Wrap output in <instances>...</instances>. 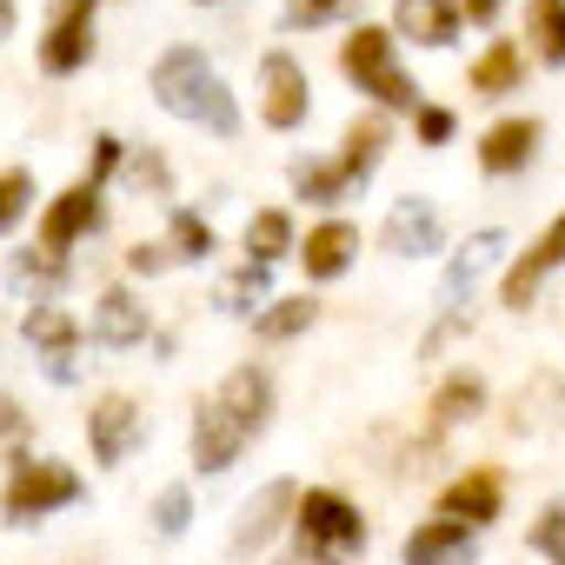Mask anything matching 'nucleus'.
I'll return each mask as SVG.
<instances>
[{"mask_svg": "<svg viewBox=\"0 0 565 565\" xmlns=\"http://www.w3.org/2000/svg\"><path fill=\"white\" fill-rule=\"evenodd\" d=\"M287 512H300V492H294L287 479L259 486V492L239 505V519H233V552H253V545H266V539L279 532V519H287Z\"/></svg>", "mask_w": 565, "mask_h": 565, "instance_id": "ddd939ff", "label": "nucleus"}, {"mask_svg": "<svg viewBox=\"0 0 565 565\" xmlns=\"http://www.w3.org/2000/svg\"><path fill=\"white\" fill-rule=\"evenodd\" d=\"M0 433H8V439H14V433H21V406H14V399H8V393H0Z\"/></svg>", "mask_w": 565, "mask_h": 565, "instance_id": "4c0bfd02", "label": "nucleus"}, {"mask_svg": "<svg viewBox=\"0 0 565 565\" xmlns=\"http://www.w3.org/2000/svg\"><path fill=\"white\" fill-rule=\"evenodd\" d=\"M499 253H505V233H499V226H486V233H472V239H466V253H459V259L446 266V279H439V327H433L426 353H439V347H446V340L459 333V313H466L459 300H472L479 273H486V266H492Z\"/></svg>", "mask_w": 565, "mask_h": 565, "instance_id": "423d86ee", "label": "nucleus"}, {"mask_svg": "<svg viewBox=\"0 0 565 565\" xmlns=\"http://www.w3.org/2000/svg\"><path fill=\"white\" fill-rule=\"evenodd\" d=\"M459 14H466V21H492V14H499V0H459Z\"/></svg>", "mask_w": 565, "mask_h": 565, "instance_id": "58836bf2", "label": "nucleus"}, {"mask_svg": "<svg viewBox=\"0 0 565 565\" xmlns=\"http://www.w3.org/2000/svg\"><path fill=\"white\" fill-rule=\"evenodd\" d=\"M393 28L413 34V41H426V47H446L459 34V0H399Z\"/></svg>", "mask_w": 565, "mask_h": 565, "instance_id": "aec40b11", "label": "nucleus"}, {"mask_svg": "<svg viewBox=\"0 0 565 565\" xmlns=\"http://www.w3.org/2000/svg\"><path fill=\"white\" fill-rule=\"evenodd\" d=\"M94 226H100V186L81 180V186H67V193L47 206V220H41V246H47V253H67V246H74L81 233H94Z\"/></svg>", "mask_w": 565, "mask_h": 565, "instance_id": "4468645a", "label": "nucleus"}, {"mask_svg": "<svg viewBox=\"0 0 565 565\" xmlns=\"http://www.w3.org/2000/svg\"><path fill=\"white\" fill-rule=\"evenodd\" d=\"M532 545H539V552H552V558L565 565V505H545V519H539Z\"/></svg>", "mask_w": 565, "mask_h": 565, "instance_id": "473e14b6", "label": "nucleus"}, {"mask_svg": "<svg viewBox=\"0 0 565 565\" xmlns=\"http://www.w3.org/2000/svg\"><path fill=\"white\" fill-rule=\"evenodd\" d=\"M380 239H386V253H399V259H419V253H439V239H446V220H439V206L433 200H399L393 213H386V226H380Z\"/></svg>", "mask_w": 565, "mask_h": 565, "instance_id": "9d476101", "label": "nucleus"}, {"mask_svg": "<svg viewBox=\"0 0 565 565\" xmlns=\"http://www.w3.org/2000/svg\"><path fill=\"white\" fill-rule=\"evenodd\" d=\"M8 287H14V294H34V307H54V294L67 287V266H61V253H47V246L14 253V259H8Z\"/></svg>", "mask_w": 565, "mask_h": 565, "instance_id": "6ab92c4d", "label": "nucleus"}, {"mask_svg": "<svg viewBox=\"0 0 565 565\" xmlns=\"http://www.w3.org/2000/svg\"><path fill=\"white\" fill-rule=\"evenodd\" d=\"M552 266H565V213H558V220L532 239V253H519V266L505 273V287H499V294H505V307H512V313L539 294V279H545Z\"/></svg>", "mask_w": 565, "mask_h": 565, "instance_id": "2eb2a0df", "label": "nucleus"}, {"mask_svg": "<svg viewBox=\"0 0 565 565\" xmlns=\"http://www.w3.org/2000/svg\"><path fill=\"white\" fill-rule=\"evenodd\" d=\"M294 246V220L287 213H253V226H246V253H253V266H273L279 253H287Z\"/></svg>", "mask_w": 565, "mask_h": 565, "instance_id": "a878e982", "label": "nucleus"}, {"mask_svg": "<svg viewBox=\"0 0 565 565\" xmlns=\"http://www.w3.org/2000/svg\"><path fill=\"white\" fill-rule=\"evenodd\" d=\"M419 140L426 147H446L452 140V114L446 107H419Z\"/></svg>", "mask_w": 565, "mask_h": 565, "instance_id": "f704fd0d", "label": "nucleus"}, {"mask_svg": "<svg viewBox=\"0 0 565 565\" xmlns=\"http://www.w3.org/2000/svg\"><path fill=\"white\" fill-rule=\"evenodd\" d=\"M28 200H34V180L14 167V173H0V233H8L21 213H28Z\"/></svg>", "mask_w": 565, "mask_h": 565, "instance_id": "2f4dec72", "label": "nucleus"}, {"mask_svg": "<svg viewBox=\"0 0 565 565\" xmlns=\"http://www.w3.org/2000/svg\"><path fill=\"white\" fill-rule=\"evenodd\" d=\"M14 34V0H0V41Z\"/></svg>", "mask_w": 565, "mask_h": 565, "instance_id": "ea45409f", "label": "nucleus"}, {"mask_svg": "<svg viewBox=\"0 0 565 565\" xmlns=\"http://www.w3.org/2000/svg\"><path fill=\"white\" fill-rule=\"evenodd\" d=\"M213 253V226L200 213H173V259H206Z\"/></svg>", "mask_w": 565, "mask_h": 565, "instance_id": "c756f323", "label": "nucleus"}, {"mask_svg": "<svg viewBox=\"0 0 565 565\" xmlns=\"http://www.w3.org/2000/svg\"><path fill=\"white\" fill-rule=\"evenodd\" d=\"M87 439H94V459H100V466H120V459L140 446V406H134L127 393H107V399H94Z\"/></svg>", "mask_w": 565, "mask_h": 565, "instance_id": "9b49d317", "label": "nucleus"}, {"mask_svg": "<svg viewBox=\"0 0 565 565\" xmlns=\"http://www.w3.org/2000/svg\"><path fill=\"white\" fill-rule=\"evenodd\" d=\"M380 153H386V114H360L347 127V153L340 160H300L294 186H300V200H340L353 180H366L380 167Z\"/></svg>", "mask_w": 565, "mask_h": 565, "instance_id": "7ed1b4c3", "label": "nucleus"}, {"mask_svg": "<svg viewBox=\"0 0 565 565\" xmlns=\"http://www.w3.org/2000/svg\"><path fill=\"white\" fill-rule=\"evenodd\" d=\"M353 246H360V233H353L347 220H327V226H313V233H307V253H300V259H307V273H313V279H340V273H347V259H353Z\"/></svg>", "mask_w": 565, "mask_h": 565, "instance_id": "4be33fe9", "label": "nucleus"}, {"mask_svg": "<svg viewBox=\"0 0 565 565\" xmlns=\"http://www.w3.org/2000/svg\"><path fill=\"white\" fill-rule=\"evenodd\" d=\"M340 67L360 81V94H373L380 107H399V114H413V120H419V87L406 81V67H399V54H393V34H386V28H360V34L347 41Z\"/></svg>", "mask_w": 565, "mask_h": 565, "instance_id": "20e7f679", "label": "nucleus"}, {"mask_svg": "<svg viewBox=\"0 0 565 565\" xmlns=\"http://www.w3.org/2000/svg\"><path fill=\"white\" fill-rule=\"evenodd\" d=\"M74 499H81L74 466H61V459H14V486H8V519L14 525H34L41 512L74 505Z\"/></svg>", "mask_w": 565, "mask_h": 565, "instance_id": "0eeeda50", "label": "nucleus"}, {"mask_svg": "<svg viewBox=\"0 0 565 565\" xmlns=\"http://www.w3.org/2000/svg\"><path fill=\"white\" fill-rule=\"evenodd\" d=\"M525 28L539 41V61L545 67H565V0H532L525 8Z\"/></svg>", "mask_w": 565, "mask_h": 565, "instance_id": "b1692460", "label": "nucleus"}, {"mask_svg": "<svg viewBox=\"0 0 565 565\" xmlns=\"http://www.w3.org/2000/svg\"><path fill=\"white\" fill-rule=\"evenodd\" d=\"M294 525H300L307 558H320V565H347V558L366 545V519H360V505H347L340 492H307L300 512H294Z\"/></svg>", "mask_w": 565, "mask_h": 565, "instance_id": "39448f33", "label": "nucleus"}, {"mask_svg": "<svg viewBox=\"0 0 565 565\" xmlns=\"http://www.w3.org/2000/svg\"><path fill=\"white\" fill-rule=\"evenodd\" d=\"M127 180H134L140 193H147V186L167 193V160H160V153H134V160H127Z\"/></svg>", "mask_w": 565, "mask_h": 565, "instance_id": "72a5a7b5", "label": "nucleus"}, {"mask_svg": "<svg viewBox=\"0 0 565 565\" xmlns=\"http://www.w3.org/2000/svg\"><path fill=\"white\" fill-rule=\"evenodd\" d=\"M21 333H28V347L47 360V373L67 386V380H74V340H81V327H74L61 307H34V313L21 320Z\"/></svg>", "mask_w": 565, "mask_h": 565, "instance_id": "dca6fc26", "label": "nucleus"}, {"mask_svg": "<svg viewBox=\"0 0 565 565\" xmlns=\"http://www.w3.org/2000/svg\"><path fill=\"white\" fill-rule=\"evenodd\" d=\"M539 147V120H499L486 140H479V167L486 173H519Z\"/></svg>", "mask_w": 565, "mask_h": 565, "instance_id": "412c9836", "label": "nucleus"}, {"mask_svg": "<svg viewBox=\"0 0 565 565\" xmlns=\"http://www.w3.org/2000/svg\"><path fill=\"white\" fill-rule=\"evenodd\" d=\"M153 100H160L173 120H193V127H206V134H220V140L239 134V107H233L226 81L206 67L200 47H167V54L153 61Z\"/></svg>", "mask_w": 565, "mask_h": 565, "instance_id": "f03ea898", "label": "nucleus"}, {"mask_svg": "<svg viewBox=\"0 0 565 565\" xmlns=\"http://www.w3.org/2000/svg\"><path fill=\"white\" fill-rule=\"evenodd\" d=\"M479 406H486V386H479L472 373H459V380H446V386H439V399H433V426H439V433H452V426H466Z\"/></svg>", "mask_w": 565, "mask_h": 565, "instance_id": "5701e85b", "label": "nucleus"}, {"mask_svg": "<svg viewBox=\"0 0 565 565\" xmlns=\"http://www.w3.org/2000/svg\"><path fill=\"white\" fill-rule=\"evenodd\" d=\"M127 266H134V273H167V266H173V246H147V239H140V246L127 253Z\"/></svg>", "mask_w": 565, "mask_h": 565, "instance_id": "e433bc0d", "label": "nucleus"}, {"mask_svg": "<svg viewBox=\"0 0 565 565\" xmlns=\"http://www.w3.org/2000/svg\"><path fill=\"white\" fill-rule=\"evenodd\" d=\"M259 300H266V266H253V259L213 287V307H220V313H253Z\"/></svg>", "mask_w": 565, "mask_h": 565, "instance_id": "393cba45", "label": "nucleus"}, {"mask_svg": "<svg viewBox=\"0 0 565 565\" xmlns=\"http://www.w3.org/2000/svg\"><path fill=\"white\" fill-rule=\"evenodd\" d=\"M519 74H525V67H519V47H512V41H499V47H486V54L472 61V87H479V94H512Z\"/></svg>", "mask_w": 565, "mask_h": 565, "instance_id": "bb28decb", "label": "nucleus"}, {"mask_svg": "<svg viewBox=\"0 0 565 565\" xmlns=\"http://www.w3.org/2000/svg\"><path fill=\"white\" fill-rule=\"evenodd\" d=\"M406 565H472V525L433 519L406 539Z\"/></svg>", "mask_w": 565, "mask_h": 565, "instance_id": "a211bd4d", "label": "nucleus"}, {"mask_svg": "<svg viewBox=\"0 0 565 565\" xmlns=\"http://www.w3.org/2000/svg\"><path fill=\"white\" fill-rule=\"evenodd\" d=\"M266 406H273L266 373H253V366L226 373L220 393H213V399L200 406V419H193V466H200V472H226V466L239 459V446L266 426Z\"/></svg>", "mask_w": 565, "mask_h": 565, "instance_id": "f257e3e1", "label": "nucleus"}, {"mask_svg": "<svg viewBox=\"0 0 565 565\" xmlns=\"http://www.w3.org/2000/svg\"><path fill=\"white\" fill-rule=\"evenodd\" d=\"M94 54V0H61L47 34H41V67L47 74H81Z\"/></svg>", "mask_w": 565, "mask_h": 565, "instance_id": "1a4fd4ad", "label": "nucleus"}, {"mask_svg": "<svg viewBox=\"0 0 565 565\" xmlns=\"http://www.w3.org/2000/svg\"><path fill=\"white\" fill-rule=\"evenodd\" d=\"M313 300H279V307H266L259 313V340H294V333H307L313 327Z\"/></svg>", "mask_w": 565, "mask_h": 565, "instance_id": "cd10ccee", "label": "nucleus"}, {"mask_svg": "<svg viewBox=\"0 0 565 565\" xmlns=\"http://www.w3.org/2000/svg\"><path fill=\"white\" fill-rule=\"evenodd\" d=\"M186 519H193L186 486H167V492L153 499V532H160V539H180V532H186Z\"/></svg>", "mask_w": 565, "mask_h": 565, "instance_id": "7c9ffc66", "label": "nucleus"}, {"mask_svg": "<svg viewBox=\"0 0 565 565\" xmlns=\"http://www.w3.org/2000/svg\"><path fill=\"white\" fill-rule=\"evenodd\" d=\"M307 107H313L307 67L294 54H266L259 61V114H266V127H300Z\"/></svg>", "mask_w": 565, "mask_h": 565, "instance_id": "6e6552de", "label": "nucleus"}, {"mask_svg": "<svg viewBox=\"0 0 565 565\" xmlns=\"http://www.w3.org/2000/svg\"><path fill=\"white\" fill-rule=\"evenodd\" d=\"M273 565H307V552H300V558H273Z\"/></svg>", "mask_w": 565, "mask_h": 565, "instance_id": "a19ab883", "label": "nucleus"}, {"mask_svg": "<svg viewBox=\"0 0 565 565\" xmlns=\"http://www.w3.org/2000/svg\"><path fill=\"white\" fill-rule=\"evenodd\" d=\"M499 505H505V479L492 466H472L439 492V519H459V525H486L499 519Z\"/></svg>", "mask_w": 565, "mask_h": 565, "instance_id": "f8f14e48", "label": "nucleus"}, {"mask_svg": "<svg viewBox=\"0 0 565 565\" xmlns=\"http://www.w3.org/2000/svg\"><path fill=\"white\" fill-rule=\"evenodd\" d=\"M353 8H360V0H287L279 21H287V28H327V21H347Z\"/></svg>", "mask_w": 565, "mask_h": 565, "instance_id": "c85d7f7f", "label": "nucleus"}, {"mask_svg": "<svg viewBox=\"0 0 565 565\" xmlns=\"http://www.w3.org/2000/svg\"><path fill=\"white\" fill-rule=\"evenodd\" d=\"M114 167H120V140H114V134H100V140H94V173H87V186H100Z\"/></svg>", "mask_w": 565, "mask_h": 565, "instance_id": "c9c22d12", "label": "nucleus"}, {"mask_svg": "<svg viewBox=\"0 0 565 565\" xmlns=\"http://www.w3.org/2000/svg\"><path fill=\"white\" fill-rule=\"evenodd\" d=\"M87 333H94V347H140V340H147V307H140L127 287H114V294H100Z\"/></svg>", "mask_w": 565, "mask_h": 565, "instance_id": "f3484780", "label": "nucleus"}]
</instances>
